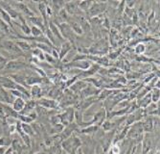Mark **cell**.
<instances>
[{
  "mask_svg": "<svg viewBox=\"0 0 160 154\" xmlns=\"http://www.w3.org/2000/svg\"><path fill=\"white\" fill-rule=\"evenodd\" d=\"M0 48L4 49L6 52L10 53L12 55L13 59H17L18 57L22 56V51L21 49L16 44V41H13L12 40H0Z\"/></svg>",
  "mask_w": 160,
  "mask_h": 154,
  "instance_id": "obj_1",
  "label": "cell"
},
{
  "mask_svg": "<svg viewBox=\"0 0 160 154\" xmlns=\"http://www.w3.org/2000/svg\"><path fill=\"white\" fill-rule=\"evenodd\" d=\"M28 67H30V65H29L26 61L24 60H18V59H12L10 60L3 71L5 72H12V73H14V72H18V71H23V69H26Z\"/></svg>",
  "mask_w": 160,
  "mask_h": 154,
  "instance_id": "obj_2",
  "label": "cell"
},
{
  "mask_svg": "<svg viewBox=\"0 0 160 154\" xmlns=\"http://www.w3.org/2000/svg\"><path fill=\"white\" fill-rule=\"evenodd\" d=\"M107 8H108V2H106V1H102V2L94 1L91 8L85 13L89 19H92V18L98 17L100 15H103V13L107 11Z\"/></svg>",
  "mask_w": 160,
  "mask_h": 154,
  "instance_id": "obj_3",
  "label": "cell"
},
{
  "mask_svg": "<svg viewBox=\"0 0 160 154\" xmlns=\"http://www.w3.org/2000/svg\"><path fill=\"white\" fill-rule=\"evenodd\" d=\"M12 8L16 9L18 13H22L25 15V18H28V17H34L36 16V13L30 9L26 3L24 2H21V1H10L8 2Z\"/></svg>",
  "mask_w": 160,
  "mask_h": 154,
  "instance_id": "obj_4",
  "label": "cell"
},
{
  "mask_svg": "<svg viewBox=\"0 0 160 154\" xmlns=\"http://www.w3.org/2000/svg\"><path fill=\"white\" fill-rule=\"evenodd\" d=\"M36 101H37V106H39L43 109L56 110V109H59V107H60V102L57 99H53V98L41 97V98H39Z\"/></svg>",
  "mask_w": 160,
  "mask_h": 154,
  "instance_id": "obj_5",
  "label": "cell"
},
{
  "mask_svg": "<svg viewBox=\"0 0 160 154\" xmlns=\"http://www.w3.org/2000/svg\"><path fill=\"white\" fill-rule=\"evenodd\" d=\"M97 101H98L97 96H91V97H87V98H83L78 102L77 111H80V112H82V113H83L84 110L88 109L91 105H93Z\"/></svg>",
  "mask_w": 160,
  "mask_h": 154,
  "instance_id": "obj_6",
  "label": "cell"
},
{
  "mask_svg": "<svg viewBox=\"0 0 160 154\" xmlns=\"http://www.w3.org/2000/svg\"><path fill=\"white\" fill-rule=\"evenodd\" d=\"M107 119V111L104 107H102V109H100L98 112L93 115V119L89 121V123L92 125V124H95V125H102L105 120Z\"/></svg>",
  "mask_w": 160,
  "mask_h": 154,
  "instance_id": "obj_7",
  "label": "cell"
},
{
  "mask_svg": "<svg viewBox=\"0 0 160 154\" xmlns=\"http://www.w3.org/2000/svg\"><path fill=\"white\" fill-rule=\"evenodd\" d=\"M101 92V89H97L94 86L88 84L81 93H80V96L81 98H87V97H91V96H97Z\"/></svg>",
  "mask_w": 160,
  "mask_h": 154,
  "instance_id": "obj_8",
  "label": "cell"
},
{
  "mask_svg": "<svg viewBox=\"0 0 160 154\" xmlns=\"http://www.w3.org/2000/svg\"><path fill=\"white\" fill-rule=\"evenodd\" d=\"M8 76H9L12 81L16 82L17 84H19V85L25 87L26 89L30 90L31 87H29V86L27 85V83H26V76H27L26 74L21 73V72H14V73H10V74H8Z\"/></svg>",
  "mask_w": 160,
  "mask_h": 154,
  "instance_id": "obj_9",
  "label": "cell"
},
{
  "mask_svg": "<svg viewBox=\"0 0 160 154\" xmlns=\"http://www.w3.org/2000/svg\"><path fill=\"white\" fill-rule=\"evenodd\" d=\"M65 11L67 12V13L69 16H73V17H77L80 16L79 12H82L79 7H78V2L75 1H70V2H65L64 7Z\"/></svg>",
  "mask_w": 160,
  "mask_h": 154,
  "instance_id": "obj_10",
  "label": "cell"
},
{
  "mask_svg": "<svg viewBox=\"0 0 160 154\" xmlns=\"http://www.w3.org/2000/svg\"><path fill=\"white\" fill-rule=\"evenodd\" d=\"M0 7H1L2 9H4L8 13V15L10 16V18L12 19H18V17L20 16V13H18L16 9L12 8L8 3V1L7 2H5V1H0Z\"/></svg>",
  "mask_w": 160,
  "mask_h": 154,
  "instance_id": "obj_11",
  "label": "cell"
},
{
  "mask_svg": "<svg viewBox=\"0 0 160 154\" xmlns=\"http://www.w3.org/2000/svg\"><path fill=\"white\" fill-rule=\"evenodd\" d=\"M73 45H72L71 43H69V41H64L63 44L61 45V47H60V52H59V61L62 62L64 60V58L67 56V54L73 49Z\"/></svg>",
  "mask_w": 160,
  "mask_h": 154,
  "instance_id": "obj_12",
  "label": "cell"
},
{
  "mask_svg": "<svg viewBox=\"0 0 160 154\" xmlns=\"http://www.w3.org/2000/svg\"><path fill=\"white\" fill-rule=\"evenodd\" d=\"M26 20L30 21L34 26H37L38 27L39 29H41L43 32H44L45 28L48 26V25H45L44 23V20H43V19L39 16H34V17H28V18H25Z\"/></svg>",
  "mask_w": 160,
  "mask_h": 154,
  "instance_id": "obj_13",
  "label": "cell"
},
{
  "mask_svg": "<svg viewBox=\"0 0 160 154\" xmlns=\"http://www.w3.org/2000/svg\"><path fill=\"white\" fill-rule=\"evenodd\" d=\"M48 28L51 30V32L53 33V35L55 36V38L59 40V41H61V43H64V41H66L64 39H63V37H62V33H61V31H60V29H59V27L57 26V24L53 21V20H49L48 21Z\"/></svg>",
  "mask_w": 160,
  "mask_h": 154,
  "instance_id": "obj_14",
  "label": "cell"
},
{
  "mask_svg": "<svg viewBox=\"0 0 160 154\" xmlns=\"http://www.w3.org/2000/svg\"><path fill=\"white\" fill-rule=\"evenodd\" d=\"M30 95H31V98L34 100H38L41 97H43V91L42 88L39 85H34L31 86L30 88Z\"/></svg>",
  "mask_w": 160,
  "mask_h": 154,
  "instance_id": "obj_15",
  "label": "cell"
},
{
  "mask_svg": "<svg viewBox=\"0 0 160 154\" xmlns=\"http://www.w3.org/2000/svg\"><path fill=\"white\" fill-rule=\"evenodd\" d=\"M142 123V128L145 133H151L154 130L153 126V121H152V117H148L145 118L144 121H141Z\"/></svg>",
  "mask_w": 160,
  "mask_h": 154,
  "instance_id": "obj_16",
  "label": "cell"
},
{
  "mask_svg": "<svg viewBox=\"0 0 160 154\" xmlns=\"http://www.w3.org/2000/svg\"><path fill=\"white\" fill-rule=\"evenodd\" d=\"M87 85H88V83H86L84 80H77L73 85L69 88V90L75 93H80Z\"/></svg>",
  "mask_w": 160,
  "mask_h": 154,
  "instance_id": "obj_17",
  "label": "cell"
},
{
  "mask_svg": "<svg viewBox=\"0 0 160 154\" xmlns=\"http://www.w3.org/2000/svg\"><path fill=\"white\" fill-rule=\"evenodd\" d=\"M26 83L29 87L34 86V85H39V84H43V78L38 76L37 73L35 75H27Z\"/></svg>",
  "mask_w": 160,
  "mask_h": 154,
  "instance_id": "obj_18",
  "label": "cell"
},
{
  "mask_svg": "<svg viewBox=\"0 0 160 154\" xmlns=\"http://www.w3.org/2000/svg\"><path fill=\"white\" fill-rule=\"evenodd\" d=\"M36 106H37V101H36V100H34V99H32V98H31V99H29L28 101H26L23 110L20 112L19 114H20V115H26V114H28V113H30V112H32V111L35 110Z\"/></svg>",
  "mask_w": 160,
  "mask_h": 154,
  "instance_id": "obj_19",
  "label": "cell"
},
{
  "mask_svg": "<svg viewBox=\"0 0 160 154\" xmlns=\"http://www.w3.org/2000/svg\"><path fill=\"white\" fill-rule=\"evenodd\" d=\"M25 103H26L25 99L20 98V97H18V98L14 99L13 102L12 103V108L16 112H18V113H20L25 106Z\"/></svg>",
  "mask_w": 160,
  "mask_h": 154,
  "instance_id": "obj_20",
  "label": "cell"
},
{
  "mask_svg": "<svg viewBox=\"0 0 160 154\" xmlns=\"http://www.w3.org/2000/svg\"><path fill=\"white\" fill-rule=\"evenodd\" d=\"M69 26L71 28V30L73 31V33L75 35H78V36H82L83 34V30L81 26V24L78 22V21H71L69 23Z\"/></svg>",
  "mask_w": 160,
  "mask_h": 154,
  "instance_id": "obj_21",
  "label": "cell"
},
{
  "mask_svg": "<svg viewBox=\"0 0 160 154\" xmlns=\"http://www.w3.org/2000/svg\"><path fill=\"white\" fill-rule=\"evenodd\" d=\"M93 2L94 1H91V0H84V1H79L78 2V7H79V9L82 12L86 13L87 11H88L91 8Z\"/></svg>",
  "mask_w": 160,
  "mask_h": 154,
  "instance_id": "obj_22",
  "label": "cell"
},
{
  "mask_svg": "<svg viewBox=\"0 0 160 154\" xmlns=\"http://www.w3.org/2000/svg\"><path fill=\"white\" fill-rule=\"evenodd\" d=\"M16 44L18 45V46L21 49L22 52H26V51H30L32 50V46H31V44L29 43V41H26V40H17Z\"/></svg>",
  "mask_w": 160,
  "mask_h": 154,
  "instance_id": "obj_23",
  "label": "cell"
},
{
  "mask_svg": "<svg viewBox=\"0 0 160 154\" xmlns=\"http://www.w3.org/2000/svg\"><path fill=\"white\" fill-rule=\"evenodd\" d=\"M100 126H98V125H95V124H92V125H89V126H86V127H83L82 128L81 130H79V132L82 133V134H87V135H89V134H93L95 132L98 131Z\"/></svg>",
  "mask_w": 160,
  "mask_h": 154,
  "instance_id": "obj_24",
  "label": "cell"
},
{
  "mask_svg": "<svg viewBox=\"0 0 160 154\" xmlns=\"http://www.w3.org/2000/svg\"><path fill=\"white\" fill-rule=\"evenodd\" d=\"M32 56L37 59H38L40 62H45V58H44V52L41 51L40 49L35 47L32 49Z\"/></svg>",
  "mask_w": 160,
  "mask_h": 154,
  "instance_id": "obj_25",
  "label": "cell"
},
{
  "mask_svg": "<svg viewBox=\"0 0 160 154\" xmlns=\"http://www.w3.org/2000/svg\"><path fill=\"white\" fill-rule=\"evenodd\" d=\"M21 125H22V129H23V132L27 135H29L30 137H34L36 136V132L33 128V126L31 124H27V123H22L21 122Z\"/></svg>",
  "mask_w": 160,
  "mask_h": 154,
  "instance_id": "obj_26",
  "label": "cell"
},
{
  "mask_svg": "<svg viewBox=\"0 0 160 154\" xmlns=\"http://www.w3.org/2000/svg\"><path fill=\"white\" fill-rule=\"evenodd\" d=\"M12 139L10 136H1L0 137V146L2 147H9L12 146Z\"/></svg>",
  "mask_w": 160,
  "mask_h": 154,
  "instance_id": "obj_27",
  "label": "cell"
},
{
  "mask_svg": "<svg viewBox=\"0 0 160 154\" xmlns=\"http://www.w3.org/2000/svg\"><path fill=\"white\" fill-rule=\"evenodd\" d=\"M147 50V46L146 45H144L143 43H138L134 45L133 51L135 52V54L137 55H143Z\"/></svg>",
  "mask_w": 160,
  "mask_h": 154,
  "instance_id": "obj_28",
  "label": "cell"
},
{
  "mask_svg": "<svg viewBox=\"0 0 160 154\" xmlns=\"http://www.w3.org/2000/svg\"><path fill=\"white\" fill-rule=\"evenodd\" d=\"M159 96H160L159 89H158V88H152V91H151V98H152V102L157 104L158 101H159Z\"/></svg>",
  "mask_w": 160,
  "mask_h": 154,
  "instance_id": "obj_29",
  "label": "cell"
},
{
  "mask_svg": "<svg viewBox=\"0 0 160 154\" xmlns=\"http://www.w3.org/2000/svg\"><path fill=\"white\" fill-rule=\"evenodd\" d=\"M122 48H119L118 50H116V51H109L107 57L108 58V60L110 61H114V60H117V58L119 57V56L121 55V52H122Z\"/></svg>",
  "mask_w": 160,
  "mask_h": 154,
  "instance_id": "obj_30",
  "label": "cell"
},
{
  "mask_svg": "<svg viewBox=\"0 0 160 154\" xmlns=\"http://www.w3.org/2000/svg\"><path fill=\"white\" fill-rule=\"evenodd\" d=\"M113 127H114V124L109 119H106L103 123H102V128H103V130L106 131V132H108V131L112 130Z\"/></svg>",
  "mask_w": 160,
  "mask_h": 154,
  "instance_id": "obj_31",
  "label": "cell"
},
{
  "mask_svg": "<svg viewBox=\"0 0 160 154\" xmlns=\"http://www.w3.org/2000/svg\"><path fill=\"white\" fill-rule=\"evenodd\" d=\"M43 31L41 29H39L38 27L37 26H32L31 27V36L32 37H40V36H43Z\"/></svg>",
  "mask_w": 160,
  "mask_h": 154,
  "instance_id": "obj_32",
  "label": "cell"
},
{
  "mask_svg": "<svg viewBox=\"0 0 160 154\" xmlns=\"http://www.w3.org/2000/svg\"><path fill=\"white\" fill-rule=\"evenodd\" d=\"M59 52H60V48L59 47H55L53 46L52 47V50H51V55H52V57L56 60L59 61Z\"/></svg>",
  "mask_w": 160,
  "mask_h": 154,
  "instance_id": "obj_33",
  "label": "cell"
},
{
  "mask_svg": "<svg viewBox=\"0 0 160 154\" xmlns=\"http://www.w3.org/2000/svg\"><path fill=\"white\" fill-rule=\"evenodd\" d=\"M125 8H126V1H120L119 4H118V6H117V8H116V9H117V11H118L120 13H123Z\"/></svg>",
  "mask_w": 160,
  "mask_h": 154,
  "instance_id": "obj_34",
  "label": "cell"
},
{
  "mask_svg": "<svg viewBox=\"0 0 160 154\" xmlns=\"http://www.w3.org/2000/svg\"><path fill=\"white\" fill-rule=\"evenodd\" d=\"M103 25H104V27L106 28V29H110V21H109V19H108V18L107 17V16H105V19H104V21H103Z\"/></svg>",
  "mask_w": 160,
  "mask_h": 154,
  "instance_id": "obj_35",
  "label": "cell"
},
{
  "mask_svg": "<svg viewBox=\"0 0 160 154\" xmlns=\"http://www.w3.org/2000/svg\"><path fill=\"white\" fill-rule=\"evenodd\" d=\"M6 151V147H2V146H0V154H4Z\"/></svg>",
  "mask_w": 160,
  "mask_h": 154,
  "instance_id": "obj_36",
  "label": "cell"
},
{
  "mask_svg": "<svg viewBox=\"0 0 160 154\" xmlns=\"http://www.w3.org/2000/svg\"><path fill=\"white\" fill-rule=\"evenodd\" d=\"M0 20H1V17H0Z\"/></svg>",
  "mask_w": 160,
  "mask_h": 154,
  "instance_id": "obj_37",
  "label": "cell"
},
{
  "mask_svg": "<svg viewBox=\"0 0 160 154\" xmlns=\"http://www.w3.org/2000/svg\"><path fill=\"white\" fill-rule=\"evenodd\" d=\"M0 76H1V73H0Z\"/></svg>",
  "mask_w": 160,
  "mask_h": 154,
  "instance_id": "obj_38",
  "label": "cell"
}]
</instances>
